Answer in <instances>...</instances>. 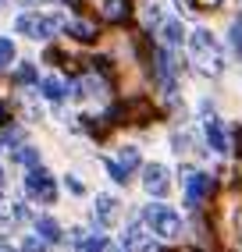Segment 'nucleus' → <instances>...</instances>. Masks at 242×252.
<instances>
[{
    "label": "nucleus",
    "instance_id": "nucleus-9",
    "mask_svg": "<svg viewBox=\"0 0 242 252\" xmlns=\"http://www.w3.org/2000/svg\"><path fill=\"white\" fill-rule=\"evenodd\" d=\"M206 142H210V149H214V153H228V131H224V125L217 121V117L210 114V117H206Z\"/></svg>",
    "mask_w": 242,
    "mask_h": 252
},
{
    "label": "nucleus",
    "instance_id": "nucleus-7",
    "mask_svg": "<svg viewBox=\"0 0 242 252\" xmlns=\"http://www.w3.org/2000/svg\"><path fill=\"white\" fill-rule=\"evenodd\" d=\"M121 245H125V252H157V242L143 224H128L121 234Z\"/></svg>",
    "mask_w": 242,
    "mask_h": 252
},
{
    "label": "nucleus",
    "instance_id": "nucleus-23",
    "mask_svg": "<svg viewBox=\"0 0 242 252\" xmlns=\"http://www.w3.org/2000/svg\"><path fill=\"white\" fill-rule=\"evenodd\" d=\"M157 22H161V7L150 4V7H146V25H157Z\"/></svg>",
    "mask_w": 242,
    "mask_h": 252
},
{
    "label": "nucleus",
    "instance_id": "nucleus-6",
    "mask_svg": "<svg viewBox=\"0 0 242 252\" xmlns=\"http://www.w3.org/2000/svg\"><path fill=\"white\" fill-rule=\"evenodd\" d=\"M210 185H214L210 174H203V171H189V174H185V206H193V210H196L203 199L210 195Z\"/></svg>",
    "mask_w": 242,
    "mask_h": 252
},
{
    "label": "nucleus",
    "instance_id": "nucleus-21",
    "mask_svg": "<svg viewBox=\"0 0 242 252\" xmlns=\"http://www.w3.org/2000/svg\"><path fill=\"white\" fill-rule=\"evenodd\" d=\"M14 82H22V86L36 82V68H32V64H22V68H18V75H14Z\"/></svg>",
    "mask_w": 242,
    "mask_h": 252
},
{
    "label": "nucleus",
    "instance_id": "nucleus-16",
    "mask_svg": "<svg viewBox=\"0 0 242 252\" xmlns=\"http://www.w3.org/2000/svg\"><path fill=\"white\" fill-rule=\"evenodd\" d=\"M68 32H72L75 39H82V43H93V39H96V29H93L89 22H72V25H68Z\"/></svg>",
    "mask_w": 242,
    "mask_h": 252
},
{
    "label": "nucleus",
    "instance_id": "nucleus-3",
    "mask_svg": "<svg viewBox=\"0 0 242 252\" xmlns=\"http://www.w3.org/2000/svg\"><path fill=\"white\" fill-rule=\"evenodd\" d=\"M64 25V18H50V14H40V11H29V14H18V22H14V32L18 36H29V39H50L54 32Z\"/></svg>",
    "mask_w": 242,
    "mask_h": 252
},
{
    "label": "nucleus",
    "instance_id": "nucleus-11",
    "mask_svg": "<svg viewBox=\"0 0 242 252\" xmlns=\"http://www.w3.org/2000/svg\"><path fill=\"white\" fill-rule=\"evenodd\" d=\"M100 14L107 22H125L128 18V0H103L100 4Z\"/></svg>",
    "mask_w": 242,
    "mask_h": 252
},
{
    "label": "nucleus",
    "instance_id": "nucleus-20",
    "mask_svg": "<svg viewBox=\"0 0 242 252\" xmlns=\"http://www.w3.org/2000/svg\"><path fill=\"white\" fill-rule=\"evenodd\" d=\"M107 174H111V181H118V185H125L128 181V171L121 167L118 160H107Z\"/></svg>",
    "mask_w": 242,
    "mask_h": 252
},
{
    "label": "nucleus",
    "instance_id": "nucleus-29",
    "mask_svg": "<svg viewBox=\"0 0 242 252\" xmlns=\"http://www.w3.org/2000/svg\"><path fill=\"white\" fill-rule=\"evenodd\" d=\"M0 64H4V61H0Z\"/></svg>",
    "mask_w": 242,
    "mask_h": 252
},
{
    "label": "nucleus",
    "instance_id": "nucleus-28",
    "mask_svg": "<svg viewBox=\"0 0 242 252\" xmlns=\"http://www.w3.org/2000/svg\"><path fill=\"white\" fill-rule=\"evenodd\" d=\"M0 146H4V142H0Z\"/></svg>",
    "mask_w": 242,
    "mask_h": 252
},
{
    "label": "nucleus",
    "instance_id": "nucleus-1",
    "mask_svg": "<svg viewBox=\"0 0 242 252\" xmlns=\"http://www.w3.org/2000/svg\"><path fill=\"white\" fill-rule=\"evenodd\" d=\"M189 54H193V64L203 71V75H221L224 71V50L217 43V36L210 29H196L193 36H189Z\"/></svg>",
    "mask_w": 242,
    "mask_h": 252
},
{
    "label": "nucleus",
    "instance_id": "nucleus-12",
    "mask_svg": "<svg viewBox=\"0 0 242 252\" xmlns=\"http://www.w3.org/2000/svg\"><path fill=\"white\" fill-rule=\"evenodd\" d=\"M36 234H43L50 245H57V242L64 238V234H61V224L54 220V217H40V220H36Z\"/></svg>",
    "mask_w": 242,
    "mask_h": 252
},
{
    "label": "nucleus",
    "instance_id": "nucleus-5",
    "mask_svg": "<svg viewBox=\"0 0 242 252\" xmlns=\"http://www.w3.org/2000/svg\"><path fill=\"white\" fill-rule=\"evenodd\" d=\"M143 189L153 195V199H164L171 192V174L164 163H146L143 167Z\"/></svg>",
    "mask_w": 242,
    "mask_h": 252
},
{
    "label": "nucleus",
    "instance_id": "nucleus-22",
    "mask_svg": "<svg viewBox=\"0 0 242 252\" xmlns=\"http://www.w3.org/2000/svg\"><path fill=\"white\" fill-rule=\"evenodd\" d=\"M0 61H4V64L14 61V43H11L7 36H0Z\"/></svg>",
    "mask_w": 242,
    "mask_h": 252
},
{
    "label": "nucleus",
    "instance_id": "nucleus-24",
    "mask_svg": "<svg viewBox=\"0 0 242 252\" xmlns=\"http://www.w3.org/2000/svg\"><path fill=\"white\" fill-rule=\"evenodd\" d=\"M68 189H72V195H82L85 189H82V181L79 178H68Z\"/></svg>",
    "mask_w": 242,
    "mask_h": 252
},
{
    "label": "nucleus",
    "instance_id": "nucleus-14",
    "mask_svg": "<svg viewBox=\"0 0 242 252\" xmlns=\"http://www.w3.org/2000/svg\"><path fill=\"white\" fill-rule=\"evenodd\" d=\"M40 93L57 103V99L64 96V82H61V78H43V82H40Z\"/></svg>",
    "mask_w": 242,
    "mask_h": 252
},
{
    "label": "nucleus",
    "instance_id": "nucleus-8",
    "mask_svg": "<svg viewBox=\"0 0 242 252\" xmlns=\"http://www.w3.org/2000/svg\"><path fill=\"white\" fill-rule=\"evenodd\" d=\"M118 199L114 195H96V206H93V220H96V227H111L114 220H118Z\"/></svg>",
    "mask_w": 242,
    "mask_h": 252
},
{
    "label": "nucleus",
    "instance_id": "nucleus-17",
    "mask_svg": "<svg viewBox=\"0 0 242 252\" xmlns=\"http://www.w3.org/2000/svg\"><path fill=\"white\" fill-rule=\"evenodd\" d=\"M14 160H18V163H25L29 171H32V167H40V149L22 146V149H14Z\"/></svg>",
    "mask_w": 242,
    "mask_h": 252
},
{
    "label": "nucleus",
    "instance_id": "nucleus-19",
    "mask_svg": "<svg viewBox=\"0 0 242 252\" xmlns=\"http://www.w3.org/2000/svg\"><path fill=\"white\" fill-rule=\"evenodd\" d=\"M228 43H232V50L242 57V18L239 22H232V29H228Z\"/></svg>",
    "mask_w": 242,
    "mask_h": 252
},
{
    "label": "nucleus",
    "instance_id": "nucleus-18",
    "mask_svg": "<svg viewBox=\"0 0 242 252\" xmlns=\"http://www.w3.org/2000/svg\"><path fill=\"white\" fill-rule=\"evenodd\" d=\"M22 252H50V242L43 238V234H40V238H36V234H29V238L22 242Z\"/></svg>",
    "mask_w": 242,
    "mask_h": 252
},
{
    "label": "nucleus",
    "instance_id": "nucleus-27",
    "mask_svg": "<svg viewBox=\"0 0 242 252\" xmlns=\"http://www.w3.org/2000/svg\"><path fill=\"white\" fill-rule=\"evenodd\" d=\"M0 185H4V171H0Z\"/></svg>",
    "mask_w": 242,
    "mask_h": 252
},
{
    "label": "nucleus",
    "instance_id": "nucleus-4",
    "mask_svg": "<svg viewBox=\"0 0 242 252\" xmlns=\"http://www.w3.org/2000/svg\"><path fill=\"white\" fill-rule=\"evenodd\" d=\"M25 189H29L32 199H40V203H54V199H57V185H54V178H50L43 167H32V171H29Z\"/></svg>",
    "mask_w": 242,
    "mask_h": 252
},
{
    "label": "nucleus",
    "instance_id": "nucleus-2",
    "mask_svg": "<svg viewBox=\"0 0 242 252\" xmlns=\"http://www.w3.org/2000/svg\"><path fill=\"white\" fill-rule=\"evenodd\" d=\"M143 220L150 224V231L157 234V238H178L182 234V217L171 210V206H164V203H150L146 210H143Z\"/></svg>",
    "mask_w": 242,
    "mask_h": 252
},
{
    "label": "nucleus",
    "instance_id": "nucleus-15",
    "mask_svg": "<svg viewBox=\"0 0 242 252\" xmlns=\"http://www.w3.org/2000/svg\"><path fill=\"white\" fill-rule=\"evenodd\" d=\"M118 163H121V167H125V171L132 174L135 167H139V149H135V146H121V153H118Z\"/></svg>",
    "mask_w": 242,
    "mask_h": 252
},
{
    "label": "nucleus",
    "instance_id": "nucleus-13",
    "mask_svg": "<svg viewBox=\"0 0 242 252\" xmlns=\"http://www.w3.org/2000/svg\"><path fill=\"white\" fill-rule=\"evenodd\" d=\"M75 249H79V252H107L111 245H107V238H103V234H85Z\"/></svg>",
    "mask_w": 242,
    "mask_h": 252
},
{
    "label": "nucleus",
    "instance_id": "nucleus-26",
    "mask_svg": "<svg viewBox=\"0 0 242 252\" xmlns=\"http://www.w3.org/2000/svg\"><path fill=\"white\" fill-rule=\"evenodd\" d=\"M22 4H40V0H22Z\"/></svg>",
    "mask_w": 242,
    "mask_h": 252
},
{
    "label": "nucleus",
    "instance_id": "nucleus-25",
    "mask_svg": "<svg viewBox=\"0 0 242 252\" xmlns=\"http://www.w3.org/2000/svg\"><path fill=\"white\" fill-rule=\"evenodd\" d=\"M4 121H7V110H4V107H0V125H4Z\"/></svg>",
    "mask_w": 242,
    "mask_h": 252
},
{
    "label": "nucleus",
    "instance_id": "nucleus-10",
    "mask_svg": "<svg viewBox=\"0 0 242 252\" xmlns=\"http://www.w3.org/2000/svg\"><path fill=\"white\" fill-rule=\"evenodd\" d=\"M161 39H164V46H167V50L182 46V39H185V29H182V22H178V18H167V22H161Z\"/></svg>",
    "mask_w": 242,
    "mask_h": 252
}]
</instances>
